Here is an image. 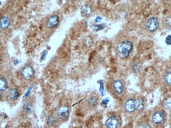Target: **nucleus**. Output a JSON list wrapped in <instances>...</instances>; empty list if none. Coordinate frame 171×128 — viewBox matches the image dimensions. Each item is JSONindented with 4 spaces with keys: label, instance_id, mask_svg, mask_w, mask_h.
<instances>
[{
    "label": "nucleus",
    "instance_id": "nucleus-9",
    "mask_svg": "<svg viewBox=\"0 0 171 128\" xmlns=\"http://www.w3.org/2000/svg\"><path fill=\"white\" fill-rule=\"evenodd\" d=\"M136 112L140 113L143 112L145 107V101L143 97H135Z\"/></svg>",
    "mask_w": 171,
    "mask_h": 128
},
{
    "label": "nucleus",
    "instance_id": "nucleus-24",
    "mask_svg": "<svg viewBox=\"0 0 171 128\" xmlns=\"http://www.w3.org/2000/svg\"><path fill=\"white\" fill-rule=\"evenodd\" d=\"M166 23L167 26L171 27V17H169L166 20Z\"/></svg>",
    "mask_w": 171,
    "mask_h": 128
},
{
    "label": "nucleus",
    "instance_id": "nucleus-12",
    "mask_svg": "<svg viewBox=\"0 0 171 128\" xmlns=\"http://www.w3.org/2000/svg\"><path fill=\"white\" fill-rule=\"evenodd\" d=\"M11 21L9 18L6 16L2 17L0 20V26L2 29L8 28L10 25Z\"/></svg>",
    "mask_w": 171,
    "mask_h": 128
},
{
    "label": "nucleus",
    "instance_id": "nucleus-23",
    "mask_svg": "<svg viewBox=\"0 0 171 128\" xmlns=\"http://www.w3.org/2000/svg\"><path fill=\"white\" fill-rule=\"evenodd\" d=\"M165 42L167 45H171V35H169L166 37Z\"/></svg>",
    "mask_w": 171,
    "mask_h": 128
},
{
    "label": "nucleus",
    "instance_id": "nucleus-6",
    "mask_svg": "<svg viewBox=\"0 0 171 128\" xmlns=\"http://www.w3.org/2000/svg\"><path fill=\"white\" fill-rule=\"evenodd\" d=\"M21 74L23 77L26 79L29 80L33 77L34 70L31 65H26L21 71Z\"/></svg>",
    "mask_w": 171,
    "mask_h": 128
},
{
    "label": "nucleus",
    "instance_id": "nucleus-29",
    "mask_svg": "<svg viewBox=\"0 0 171 128\" xmlns=\"http://www.w3.org/2000/svg\"></svg>",
    "mask_w": 171,
    "mask_h": 128
},
{
    "label": "nucleus",
    "instance_id": "nucleus-7",
    "mask_svg": "<svg viewBox=\"0 0 171 128\" xmlns=\"http://www.w3.org/2000/svg\"><path fill=\"white\" fill-rule=\"evenodd\" d=\"M58 117L62 120H65L69 117L70 115V109L66 106H62L59 108L57 112Z\"/></svg>",
    "mask_w": 171,
    "mask_h": 128
},
{
    "label": "nucleus",
    "instance_id": "nucleus-28",
    "mask_svg": "<svg viewBox=\"0 0 171 128\" xmlns=\"http://www.w3.org/2000/svg\"><path fill=\"white\" fill-rule=\"evenodd\" d=\"M164 1H165V2H169V1L170 0H164Z\"/></svg>",
    "mask_w": 171,
    "mask_h": 128
},
{
    "label": "nucleus",
    "instance_id": "nucleus-22",
    "mask_svg": "<svg viewBox=\"0 0 171 128\" xmlns=\"http://www.w3.org/2000/svg\"><path fill=\"white\" fill-rule=\"evenodd\" d=\"M93 27L94 30H101L104 28V26L103 25H94Z\"/></svg>",
    "mask_w": 171,
    "mask_h": 128
},
{
    "label": "nucleus",
    "instance_id": "nucleus-20",
    "mask_svg": "<svg viewBox=\"0 0 171 128\" xmlns=\"http://www.w3.org/2000/svg\"><path fill=\"white\" fill-rule=\"evenodd\" d=\"M137 127L138 128H151V126L149 124L145 123H139Z\"/></svg>",
    "mask_w": 171,
    "mask_h": 128
},
{
    "label": "nucleus",
    "instance_id": "nucleus-13",
    "mask_svg": "<svg viewBox=\"0 0 171 128\" xmlns=\"http://www.w3.org/2000/svg\"><path fill=\"white\" fill-rule=\"evenodd\" d=\"M162 106L166 110H171V96L166 97L162 102Z\"/></svg>",
    "mask_w": 171,
    "mask_h": 128
},
{
    "label": "nucleus",
    "instance_id": "nucleus-25",
    "mask_svg": "<svg viewBox=\"0 0 171 128\" xmlns=\"http://www.w3.org/2000/svg\"><path fill=\"white\" fill-rule=\"evenodd\" d=\"M32 87H33V86H31V87H30L28 88V91H26V93H25V96H24V98H27V97L28 96V95H29V93H30V91H31V89H32Z\"/></svg>",
    "mask_w": 171,
    "mask_h": 128
},
{
    "label": "nucleus",
    "instance_id": "nucleus-26",
    "mask_svg": "<svg viewBox=\"0 0 171 128\" xmlns=\"http://www.w3.org/2000/svg\"><path fill=\"white\" fill-rule=\"evenodd\" d=\"M101 87H100V91L102 93V96L103 95V93H104V86L103 85V82L102 81H101Z\"/></svg>",
    "mask_w": 171,
    "mask_h": 128
},
{
    "label": "nucleus",
    "instance_id": "nucleus-21",
    "mask_svg": "<svg viewBox=\"0 0 171 128\" xmlns=\"http://www.w3.org/2000/svg\"><path fill=\"white\" fill-rule=\"evenodd\" d=\"M109 101V99L106 98L104 99V100H103L102 102H101V106L103 107L104 108H106L107 104L108 102Z\"/></svg>",
    "mask_w": 171,
    "mask_h": 128
},
{
    "label": "nucleus",
    "instance_id": "nucleus-17",
    "mask_svg": "<svg viewBox=\"0 0 171 128\" xmlns=\"http://www.w3.org/2000/svg\"><path fill=\"white\" fill-rule=\"evenodd\" d=\"M57 121V118L54 115H51L50 117H48L47 121V123L48 126H54V125L55 124Z\"/></svg>",
    "mask_w": 171,
    "mask_h": 128
},
{
    "label": "nucleus",
    "instance_id": "nucleus-27",
    "mask_svg": "<svg viewBox=\"0 0 171 128\" xmlns=\"http://www.w3.org/2000/svg\"><path fill=\"white\" fill-rule=\"evenodd\" d=\"M101 20H102V18H101L100 17H97L95 20L97 22H100Z\"/></svg>",
    "mask_w": 171,
    "mask_h": 128
},
{
    "label": "nucleus",
    "instance_id": "nucleus-15",
    "mask_svg": "<svg viewBox=\"0 0 171 128\" xmlns=\"http://www.w3.org/2000/svg\"><path fill=\"white\" fill-rule=\"evenodd\" d=\"M8 88V82L4 77L0 79V90L1 91H5Z\"/></svg>",
    "mask_w": 171,
    "mask_h": 128
},
{
    "label": "nucleus",
    "instance_id": "nucleus-16",
    "mask_svg": "<svg viewBox=\"0 0 171 128\" xmlns=\"http://www.w3.org/2000/svg\"><path fill=\"white\" fill-rule=\"evenodd\" d=\"M164 80L168 86L171 87V70L166 73L164 77Z\"/></svg>",
    "mask_w": 171,
    "mask_h": 128
},
{
    "label": "nucleus",
    "instance_id": "nucleus-10",
    "mask_svg": "<svg viewBox=\"0 0 171 128\" xmlns=\"http://www.w3.org/2000/svg\"><path fill=\"white\" fill-rule=\"evenodd\" d=\"M59 23V17L58 15H52L47 21V26L49 28H53L58 26Z\"/></svg>",
    "mask_w": 171,
    "mask_h": 128
},
{
    "label": "nucleus",
    "instance_id": "nucleus-1",
    "mask_svg": "<svg viewBox=\"0 0 171 128\" xmlns=\"http://www.w3.org/2000/svg\"><path fill=\"white\" fill-rule=\"evenodd\" d=\"M133 49V43L130 40L125 39L120 42L116 46V52L122 59L128 58Z\"/></svg>",
    "mask_w": 171,
    "mask_h": 128
},
{
    "label": "nucleus",
    "instance_id": "nucleus-14",
    "mask_svg": "<svg viewBox=\"0 0 171 128\" xmlns=\"http://www.w3.org/2000/svg\"><path fill=\"white\" fill-rule=\"evenodd\" d=\"M98 102V100L97 97L91 96L88 100V105L90 108H93L97 106Z\"/></svg>",
    "mask_w": 171,
    "mask_h": 128
},
{
    "label": "nucleus",
    "instance_id": "nucleus-3",
    "mask_svg": "<svg viewBox=\"0 0 171 128\" xmlns=\"http://www.w3.org/2000/svg\"><path fill=\"white\" fill-rule=\"evenodd\" d=\"M112 88L116 95L121 96L125 93V85L123 80L120 79H116L112 82Z\"/></svg>",
    "mask_w": 171,
    "mask_h": 128
},
{
    "label": "nucleus",
    "instance_id": "nucleus-8",
    "mask_svg": "<svg viewBox=\"0 0 171 128\" xmlns=\"http://www.w3.org/2000/svg\"><path fill=\"white\" fill-rule=\"evenodd\" d=\"M120 122L116 115H112L109 117L105 122V126L107 128H116L119 126Z\"/></svg>",
    "mask_w": 171,
    "mask_h": 128
},
{
    "label": "nucleus",
    "instance_id": "nucleus-19",
    "mask_svg": "<svg viewBox=\"0 0 171 128\" xmlns=\"http://www.w3.org/2000/svg\"><path fill=\"white\" fill-rule=\"evenodd\" d=\"M82 13L85 15H89L91 13V8L89 7V6H84L83 8H82Z\"/></svg>",
    "mask_w": 171,
    "mask_h": 128
},
{
    "label": "nucleus",
    "instance_id": "nucleus-4",
    "mask_svg": "<svg viewBox=\"0 0 171 128\" xmlns=\"http://www.w3.org/2000/svg\"><path fill=\"white\" fill-rule=\"evenodd\" d=\"M124 110L125 112L133 114L136 112L135 97H129L124 104Z\"/></svg>",
    "mask_w": 171,
    "mask_h": 128
},
{
    "label": "nucleus",
    "instance_id": "nucleus-5",
    "mask_svg": "<svg viewBox=\"0 0 171 128\" xmlns=\"http://www.w3.org/2000/svg\"><path fill=\"white\" fill-rule=\"evenodd\" d=\"M159 27L158 19L155 16L150 17L146 23V30L150 33H153L158 30Z\"/></svg>",
    "mask_w": 171,
    "mask_h": 128
},
{
    "label": "nucleus",
    "instance_id": "nucleus-18",
    "mask_svg": "<svg viewBox=\"0 0 171 128\" xmlns=\"http://www.w3.org/2000/svg\"><path fill=\"white\" fill-rule=\"evenodd\" d=\"M32 104L29 102H27L24 104L23 107V109L24 110V112H25L26 113H29L32 111Z\"/></svg>",
    "mask_w": 171,
    "mask_h": 128
},
{
    "label": "nucleus",
    "instance_id": "nucleus-2",
    "mask_svg": "<svg viewBox=\"0 0 171 128\" xmlns=\"http://www.w3.org/2000/svg\"><path fill=\"white\" fill-rule=\"evenodd\" d=\"M165 114L163 110H157L151 115V122L155 126H160L165 122Z\"/></svg>",
    "mask_w": 171,
    "mask_h": 128
},
{
    "label": "nucleus",
    "instance_id": "nucleus-11",
    "mask_svg": "<svg viewBox=\"0 0 171 128\" xmlns=\"http://www.w3.org/2000/svg\"><path fill=\"white\" fill-rule=\"evenodd\" d=\"M19 96V93L17 90L15 88H12L10 89L8 91V97L11 100H16L17 99Z\"/></svg>",
    "mask_w": 171,
    "mask_h": 128
}]
</instances>
